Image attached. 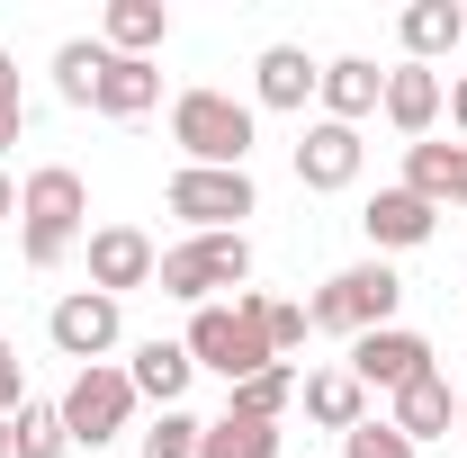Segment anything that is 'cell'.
Segmentation results:
<instances>
[{"label":"cell","instance_id":"obj_1","mask_svg":"<svg viewBox=\"0 0 467 458\" xmlns=\"http://www.w3.org/2000/svg\"><path fill=\"white\" fill-rule=\"evenodd\" d=\"M81 234H90V180L72 162H36L18 180V252H27V270H55Z\"/></svg>","mask_w":467,"mask_h":458},{"label":"cell","instance_id":"obj_2","mask_svg":"<svg viewBox=\"0 0 467 458\" xmlns=\"http://www.w3.org/2000/svg\"><path fill=\"white\" fill-rule=\"evenodd\" d=\"M252 135H261V109H243L234 90H180L171 99V144L189 172H243Z\"/></svg>","mask_w":467,"mask_h":458},{"label":"cell","instance_id":"obj_3","mask_svg":"<svg viewBox=\"0 0 467 458\" xmlns=\"http://www.w3.org/2000/svg\"><path fill=\"white\" fill-rule=\"evenodd\" d=\"M396 306H405V279H396V261H350V270H333V279L306 297V315H315V333H342V342H359V333H387L396 324Z\"/></svg>","mask_w":467,"mask_h":458},{"label":"cell","instance_id":"obj_4","mask_svg":"<svg viewBox=\"0 0 467 458\" xmlns=\"http://www.w3.org/2000/svg\"><path fill=\"white\" fill-rule=\"evenodd\" d=\"M153 287L162 297H180L189 315L198 306H216V287H252V234H189V243H171L162 252V270H153Z\"/></svg>","mask_w":467,"mask_h":458},{"label":"cell","instance_id":"obj_5","mask_svg":"<svg viewBox=\"0 0 467 458\" xmlns=\"http://www.w3.org/2000/svg\"><path fill=\"white\" fill-rule=\"evenodd\" d=\"M180 350L198 359V369H216L225 387H243V378H261L270 369V342H261V324H252V306L234 297V306H198L189 315V333H180Z\"/></svg>","mask_w":467,"mask_h":458},{"label":"cell","instance_id":"obj_6","mask_svg":"<svg viewBox=\"0 0 467 458\" xmlns=\"http://www.w3.org/2000/svg\"><path fill=\"white\" fill-rule=\"evenodd\" d=\"M162 207L189 234H243V216H261V189H252V172H189L180 162L162 180Z\"/></svg>","mask_w":467,"mask_h":458},{"label":"cell","instance_id":"obj_7","mask_svg":"<svg viewBox=\"0 0 467 458\" xmlns=\"http://www.w3.org/2000/svg\"><path fill=\"white\" fill-rule=\"evenodd\" d=\"M63 432H72V450H109L117 432L135 422V378L117 369V359H99V369H72V387H63Z\"/></svg>","mask_w":467,"mask_h":458},{"label":"cell","instance_id":"obj_8","mask_svg":"<svg viewBox=\"0 0 467 458\" xmlns=\"http://www.w3.org/2000/svg\"><path fill=\"white\" fill-rule=\"evenodd\" d=\"M46 342H55L63 359H81V369H99V359L126 342V306L99 297V287H72V297H55V315H46Z\"/></svg>","mask_w":467,"mask_h":458},{"label":"cell","instance_id":"obj_9","mask_svg":"<svg viewBox=\"0 0 467 458\" xmlns=\"http://www.w3.org/2000/svg\"><path fill=\"white\" fill-rule=\"evenodd\" d=\"M342 369L359 378V387H387V396H396V387H413V378L431 369V342H422L413 324H387V333H359Z\"/></svg>","mask_w":467,"mask_h":458},{"label":"cell","instance_id":"obj_10","mask_svg":"<svg viewBox=\"0 0 467 458\" xmlns=\"http://www.w3.org/2000/svg\"><path fill=\"white\" fill-rule=\"evenodd\" d=\"M153 270H162V252H153L144 225H99L90 234V287H99V297L126 306V287H153Z\"/></svg>","mask_w":467,"mask_h":458},{"label":"cell","instance_id":"obj_11","mask_svg":"<svg viewBox=\"0 0 467 458\" xmlns=\"http://www.w3.org/2000/svg\"><path fill=\"white\" fill-rule=\"evenodd\" d=\"M359 162H368V144H359V126H333V117H315L306 135H296V180L306 189H350L359 180Z\"/></svg>","mask_w":467,"mask_h":458},{"label":"cell","instance_id":"obj_12","mask_svg":"<svg viewBox=\"0 0 467 458\" xmlns=\"http://www.w3.org/2000/svg\"><path fill=\"white\" fill-rule=\"evenodd\" d=\"M441 109H450V81H441L431 63H396V72H387V99H378V117H387L405 144H422V135L441 126Z\"/></svg>","mask_w":467,"mask_h":458},{"label":"cell","instance_id":"obj_13","mask_svg":"<svg viewBox=\"0 0 467 458\" xmlns=\"http://www.w3.org/2000/svg\"><path fill=\"white\" fill-rule=\"evenodd\" d=\"M431 225H441V207L413 198V189H378V198L359 207V234H368L378 261H387V252H413V243H431Z\"/></svg>","mask_w":467,"mask_h":458},{"label":"cell","instance_id":"obj_14","mask_svg":"<svg viewBox=\"0 0 467 458\" xmlns=\"http://www.w3.org/2000/svg\"><path fill=\"white\" fill-rule=\"evenodd\" d=\"M315 81H324V63L306 55V46H261V63H252V109L306 117V99H315Z\"/></svg>","mask_w":467,"mask_h":458},{"label":"cell","instance_id":"obj_15","mask_svg":"<svg viewBox=\"0 0 467 458\" xmlns=\"http://www.w3.org/2000/svg\"><path fill=\"white\" fill-rule=\"evenodd\" d=\"M315 99H324L333 126H359V117H378V99H387V72H378L368 55H333L324 81H315Z\"/></svg>","mask_w":467,"mask_h":458},{"label":"cell","instance_id":"obj_16","mask_svg":"<svg viewBox=\"0 0 467 458\" xmlns=\"http://www.w3.org/2000/svg\"><path fill=\"white\" fill-rule=\"evenodd\" d=\"M126 378H135V404H162V413H180V396H189V378H198V359L180 342H135V359H126Z\"/></svg>","mask_w":467,"mask_h":458},{"label":"cell","instance_id":"obj_17","mask_svg":"<svg viewBox=\"0 0 467 458\" xmlns=\"http://www.w3.org/2000/svg\"><path fill=\"white\" fill-rule=\"evenodd\" d=\"M387 422L405 432L413 450H422V441H450V422H459V396H450V378H441V369H422L413 387H396V413H387Z\"/></svg>","mask_w":467,"mask_h":458},{"label":"cell","instance_id":"obj_18","mask_svg":"<svg viewBox=\"0 0 467 458\" xmlns=\"http://www.w3.org/2000/svg\"><path fill=\"white\" fill-rule=\"evenodd\" d=\"M162 36H171V9H162V0H109V9H99V46L126 55V63H153Z\"/></svg>","mask_w":467,"mask_h":458},{"label":"cell","instance_id":"obj_19","mask_svg":"<svg viewBox=\"0 0 467 458\" xmlns=\"http://www.w3.org/2000/svg\"><path fill=\"white\" fill-rule=\"evenodd\" d=\"M396 36H405V63H441L467 46V9L459 0H413L405 18H396Z\"/></svg>","mask_w":467,"mask_h":458},{"label":"cell","instance_id":"obj_20","mask_svg":"<svg viewBox=\"0 0 467 458\" xmlns=\"http://www.w3.org/2000/svg\"><path fill=\"white\" fill-rule=\"evenodd\" d=\"M296 404H306L315 432H359V422H368V387H359L350 369H315V378L296 387Z\"/></svg>","mask_w":467,"mask_h":458},{"label":"cell","instance_id":"obj_21","mask_svg":"<svg viewBox=\"0 0 467 458\" xmlns=\"http://www.w3.org/2000/svg\"><path fill=\"white\" fill-rule=\"evenodd\" d=\"M99 117H144V109H162V63H126L109 55V72H99V99H90Z\"/></svg>","mask_w":467,"mask_h":458},{"label":"cell","instance_id":"obj_22","mask_svg":"<svg viewBox=\"0 0 467 458\" xmlns=\"http://www.w3.org/2000/svg\"><path fill=\"white\" fill-rule=\"evenodd\" d=\"M243 306H252V324H261L270 359H288V369H296V350L315 342V315H306L296 297H261V287H243Z\"/></svg>","mask_w":467,"mask_h":458},{"label":"cell","instance_id":"obj_23","mask_svg":"<svg viewBox=\"0 0 467 458\" xmlns=\"http://www.w3.org/2000/svg\"><path fill=\"white\" fill-rule=\"evenodd\" d=\"M296 387H306V378H296L288 359H270L261 378H243V387H225V413H243V422H279V413L296 404Z\"/></svg>","mask_w":467,"mask_h":458},{"label":"cell","instance_id":"obj_24","mask_svg":"<svg viewBox=\"0 0 467 458\" xmlns=\"http://www.w3.org/2000/svg\"><path fill=\"white\" fill-rule=\"evenodd\" d=\"M72 450V432H63V404L55 396H27L9 413V458H63Z\"/></svg>","mask_w":467,"mask_h":458},{"label":"cell","instance_id":"obj_25","mask_svg":"<svg viewBox=\"0 0 467 458\" xmlns=\"http://www.w3.org/2000/svg\"><path fill=\"white\" fill-rule=\"evenodd\" d=\"M99 72H109V46H99V36L55 46V99L63 109H90V99H99Z\"/></svg>","mask_w":467,"mask_h":458},{"label":"cell","instance_id":"obj_26","mask_svg":"<svg viewBox=\"0 0 467 458\" xmlns=\"http://www.w3.org/2000/svg\"><path fill=\"white\" fill-rule=\"evenodd\" d=\"M198 458H279V422H243V413H216L198 432Z\"/></svg>","mask_w":467,"mask_h":458},{"label":"cell","instance_id":"obj_27","mask_svg":"<svg viewBox=\"0 0 467 458\" xmlns=\"http://www.w3.org/2000/svg\"><path fill=\"white\" fill-rule=\"evenodd\" d=\"M450 172H459V144L422 135V144H405V180H396V189H413V198H431V207H450Z\"/></svg>","mask_w":467,"mask_h":458},{"label":"cell","instance_id":"obj_28","mask_svg":"<svg viewBox=\"0 0 467 458\" xmlns=\"http://www.w3.org/2000/svg\"><path fill=\"white\" fill-rule=\"evenodd\" d=\"M342 458H422V450H413L396 422H378V413H368L359 432H342Z\"/></svg>","mask_w":467,"mask_h":458},{"label":"cell","instance_id":"obj_29","mask_svg":"<svg viewBox=\"0 0 467 458\" xmlns=\"http://www.w3.org/2000/svg\"><path fill=\"white\" fill-rule=\"evenodd\" d=\"M198 432H207L198 413H162V422L144 432V458H198Z\"/></svg>","mask_w":467,"mask_h":458},{"label":"cell","instance_id":"obj_30","mask_svg":"<svg viewBox=\"0 0 467 458\" xmlns=\"http://www.w3.org/2000/svg\"><path fill=\"white\" fill-rule=\"evenodd\" d=\"M18 404H27V369H18V350L0 342V422H9Z\"/></svg>","mask_w":467,"mask_h":458},{"label":"cell","instance_id":"obj_31","mask_svg":"<svg viewBox=\"0 0 467 458\" xmlns=\"http://www.w3.org/2000/svg\"><path fill=\"white\" fill-rule=\"evenodd\" d=\"M441 117H450V126H459V135H467V72H459V81H450V109H441Z\"/></svg>","mask_w":467,"mask_h":458},{"label":"cell","instance_id":"obj_32","mask_svg":"<svg viewBox=\"0 0 467 458\" xmlns=\"http://www.w3.org/2000/svg\"><path fill=\"white\" fill-rule=\"evenodd\" d=\"M0 109H27V99H18V63L0 55Z\"/></svg>","mask_w":467,"mask_h":458},{"label":"cell","instance_id":"obj_33","mask_svg":"<svg viewBox=\"0 0 467 458\" xmlns=\"http://www.w3.org/2000/svg\"><path fill=\"white\" fill-rule=\"evenodd\" d=\"M18 126H27V109H0V153L18 144Z\"/></svg>","mask_w":467,"mask_h":458},{"label":"cell","instance_id":"obj_34","mask_svg":"<svg viewBox=\"0 0 467 458\" xmlns=\"http://www.w3.org/2000/svg\"><path fill=\"white\" fill-rule=\"evenodd\" d=\"M450 207H467V144H459V172H450Z\"/></svg>","mask_w":467,"mask_h":458},{"label":"cell","instance_id":"obj_35","mask_svg":"<svg viewBox=\"0 0 467 458\" xmlns=\"http://www.w3.org/2000/svg\"><path fill=\"white\" fill-rule=\"evenodd\" d=\"M9 216H18V189H9V172H0V225H9Z\"/></svg>","mask_w":467,"mask_h":458},{"label":"cell","instance_id":"obj_36","mask_svg":"<svg viewBox=\"0 0 467 458\" xmlns=\"http://www.w3.org/2000/svg\"><path fill=\"white\" fill-rule=\"evenodd\" d=\"M459 441H467V396H459Z\"/></svg>","mask_w":467,"mask_h":458},{"label":"cell","instance_id":"obj_37","mask_svg":"<svg viewBox=\"0 0 467 458\" xmlns=\"http://www.w3.org/2000/svg\"><path fill=\"white\" fill-rule=\"evenodd\" d=\"M0 458H9V422H0Z\"/></svg>","mask_w":467,"mask_h":458}]
</instances>
